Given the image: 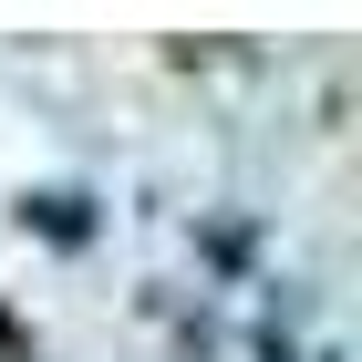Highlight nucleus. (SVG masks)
Returning <instances> with one entry per match:
<instances>
[{
  "label": "nucleus",
  "mask_w": 362,
  "mask_h": 362,
  "mask_svg": "<svg viewBox=\"0 0 362 362\" xmlns=\"http://www.w3.org/2000/svg\"><path fill=\"white\" fill-rule=\"evenodd\" d=\"M21 228H42L52 249H83L93 238V197L83 187H42V197H21Z\"/></svg>",
  "instance_id": "1"
}]
</instances>
